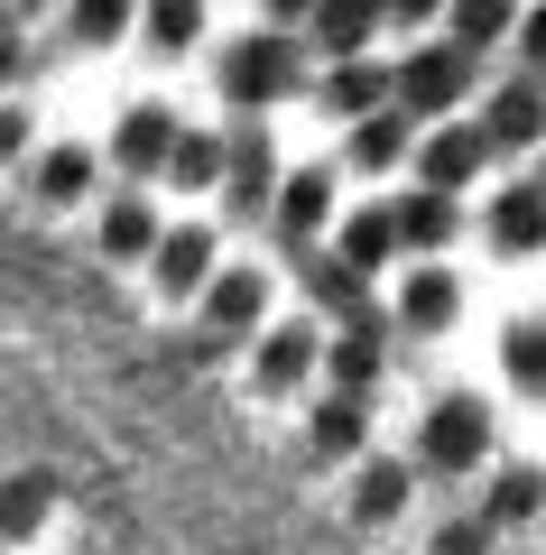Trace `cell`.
<instances>
[{
	"label": "cell",
	"mask_w": 546,
	"mask_h": 555,
	"mask_svg": "<svg viewBox=\"0 0 546 555\" xmlns=\"http://www.w3.org/2000/svg\"><path fill=\"white\" fill-rule=\"evenodd\" d=\"M20 65H28V56H20V20H0V83L20 75Z\"/></svg>",
	"instance_id": "obj_34"
},
{
	"label": "cell",
	"mask_w": 546,
	"mask_h": 555,
	"mask_svg": "<svg viewBox=\"0 0 546 555\" xmlns=\"http://www.w3.org/2000/svg\"><path fill=\"white\" fill-rule=\"evenodd\" d=\"M38 195L47 204H84L93 195V149H47L38 158Z\"/></svg>",
	"instance_id": "obj_26"
},
{
	"label": "cell",
	"mask_w": 546,
	"mask_h": 555,
	"mask_svg": "<svg viewBox=\"0 0 546 555\" xmlns=\"http://www.w3.org/2000/svg\"><path fill=\"white\" fill-rule=\"evenodd\" d=\"M408 509V463H361V491H352V518H398Z\"/></svg>",
	"instance_id": "obj_24"
},
{
	"label": "cell",
	"mask_w": 546,
	"mask_h": 555,
	"mask_svg": "<svg viewBox=\"0 0 546 555\" xmlns=\"http://www.w3.org/2000/svg\"><path fill=\"white\" fill-rule=\"evenodd\" d=\"M361 436H371L361 398H325V408L306 416V444H315V463H343V454H361Z\"/></svg>",
	"instance_id": "obj_14"
},
{
	"label": "cell",
	"mask_w": 546,
	"mask_h": 555,
	"mask_svg": "<svg viewBox=\"0 0 546 555\" xmlns=\"http://www.w3.org/2000/svg\"><path fill=\"white\" fill-rule=\"evenodd\" d=\"M482 454H491V408H482V398H435L427 463H435V473H464V463H482Z\"/></svg>",
	"instance_id": "obj_3"
},
{
	"label": "cell",
	"mask_w": 546,
	"mask_h": 555,
	"mask_svg": "<svg viewBox=\"0 0 546 555\" xmlns=\"http://www.w3.org/2000/svg\"><path fill=\"white\" fill-rule=\"evenodd\" d=\"M47 518V481L28 473V481H0V537H28Z\"/></svg>",
	"instance_id": "obj_29"
},
{
	"label": "cell",
	"mask_w": 546,
	"mask_h": 555,
	"mask_svg": "<svg viewBox=\"0 0 546 555\" xmlns=\"http://www.w3.org/2000/svg\"><path fill=\"white\" fill-rule=\"evenodd\" d=\"M445 10H454V38L445 47H464V56H482L500 28H519V0H445Z\"/></svg>",
	"instance_id": "obj_23"
},
{
	"label": "cell",
	"mask_w": 546,
	"mask_h": 555,
	"mask_svg": "<svg viewBox=\"0 0 546 555\" xmlns=\"http://www.w3.org/2000/svg\"><path fill=\"white\" fill-rule=\"evenodd\" d=\"M149 269H157V287H167V297H195L204 278H214V232H195V222L157 232V241H149Z\"/></svg>",
	"instance_id": "obj_8"
},
{
	"label": "cell",
	"mask_w": 546,
	"mask_h": 555,
	"mask_svg": "<svg viewBox=\"0 0 546 555\" xmlns=\"http://www.w3.org/2000/svg\"><path fill=\"white\" fill-rule=\"evenodd\" d=\"M149 241H157V204H149V195L102 204V250H112V259H139Z\"/></svg>",
	"instance_id": "obj_22"
},
{
	"label": "cell",
	"mask_w": 546,
	"mask_h": 555,
	"mask_svg": "<svg viewBox=\"0 0 546 555\" xmlns=\"http://www.w3.org/2000/svg\"><path fill=\"white\" fill-rule=\"evenodd\" d=\"M306 297L325 306V315H343V324H361V315H371V278H352L343 259H315V269H306Z\"/></svg>",
	"instance_id": "obj_20"
},
{
	"label": "cell",
	"mask_w": 546,
	"mask_h": 555,
	"mask_svg": "<svg viewBox=\"0 0 546 555\" xmlns=\"http://www.w3.org/2000/svg\"><path fill=\"white\" fill-rule=\"evenodd\" d=\"M315 361L333 371V398H371V389H380V371H390V343H380V324L361 315V324H343V334H333Z\"/></svg>",
	"instance_id": "obj_5"
},
{
	"label": "cell",
	"mask_w": 546,
	"mask_h": 555,
	"mask_svg": "<svg viewBox=\"0 0 546 555\" xmlns=\"http://www.w3.org/2000/svg\"><path fill=\"white\" fill-rule=\"evenodd\" d=\"M130 28V0H75V38L84 47H112Z\"/></svg>",
	"instance_id": "obj_31"
},
{
	"label": "cell",
	"mask_w": 546,
	"mask_h": 555,
	"mask_svg": "<svg viewBox=\"0 0 546 555\" xmlns=\"http://www.w3.org/2000/svg\"><path fill=\"white\" fill-rule=\"evenodd\" d=\"M398 259V232H390V204H371V214H352L343 222V269L352 278H371V269H390Z\"/></svg>",
	"instance_id": "obj_18"
},
{
	"label": "cell",
	"mask_w": 546,
	"mask_h": 555,
	"mask_svg": "<svg viewBox=\"0 0 546 555\" xmlns=\"http://www.w3.org/2000/svg\"><path fill=\"white\" fill-rule=\"evenodd\" d=\"M454 195H427V185H417V195H398L390 204V232H398V250H445L454 241Z\"/></svg>",
	"instance_id": "obj_13"
},
{
	"label": "cell",
	"mask_w": 546,
	"mask_h": 555,
	"mask_svg": "<svg viewBox=\"0 0 546 555\" xmlns=\"http://www.w3.org/2000/svg\"><path fill=\"white\" fill-rule=\"evenodd\" d=\"M537 232H546V195L537 185H509V195L491 204V241H500V250H537Z\"/></svg>",
	"instance_id": "obj_21"
},
{
	"label": "cell",
	"mask_w": 546,
	"mask_h": 555,
	"mask_svg": "<svg viewBox=\"0 0 546 555\" xmlns=\"http://www.w3.org/2000/svg\"><path fill=\"white\" fill-rule=\"evenodd\" d=\"M500 361H509V379H519V389H537V379H546V334H537V324H509Z\"/></svg>",
	"instance_id": "obj_30"
},
{
	"label": "cell",
	"mask_w": 546,
	"mask_h": 555,
	"mask_svg": "<svg viewBox=\"0 0 546 555\" xmlns=\"http://www.w3.org/2000/svg\"><path fill=\"white\" fill-rule=\"evenodd\" d=\"M315 93H325V112H343V120H371L380 102H390V65H333V75L315 83Z\"/></svg>",
	"instance_id": "obj_15"
},
{
	"label": "cell",
	"mask_w": 546,
	"mask_h": 555,
	"mask_svg": "<svg viewBox=\"0 0 546 555\" xmlns=\"http://www.w3.org/2000/svg\"><path fill=\"white\" fill-rule=\"evenodd\" d=\"M315 352H325V343H315V324H278V334L259 343V379H269V389H296V379L315 371Z\"/></svg>",
	"instance_id": "obj_19"
},
{
	"label": "cell",
	"mask_w": 546,
	"mask_h": 555,
	"mask_svg": "<svg viewBox=\"0 0 546 555\" xmlns=\"http://www.w3.org/2000/svg\"><path fill=\"white\" fill-rule=\"evenodd\" d=\"M472 93V56L464 47H417L390 65V112H454Z\"/></svg>",
	"instance_id": "obj_1"
},
{
	"label": "cell",
	"mask_w": 546,
	"mask_h": 555,
	"mask_svg": "<svg viewBox=\"0 0 546 555\" xmlns=\"http://www.w3.org/2000/svg\"><path fill=\"white\" fill-rule=\"evenodd\" d=\"M223 195H232V214H269V195H278V149L259 130H241L232 149H223Z\"/></svg>",
	"instance_id": "obj_6"
},
{
	"label": "cell",
	"mask_w": 546,
	"mask_h": 555,
	"mask_svg": "<svg viewBox=\"0 0 546 555\" xmlns=\"http://www.w3.org/2000/svg\"><path fill=\"white\" fill-rule=\"evenodd\" d=\"M306 28H315V47H325L333 65H361V47H371V28H380V0H315Z\"/></svg>",
	"instance_id": "obj_10"
},
{
	"label": "cell",
	"mask_w": 546,
	"mask_h": 555,
	"mask_svg": "<svg viewBox=\"0 0 546 555\" xmlns=\"http://www.w3.org/2000/svg\"><path fill=\"white\" fill-rule=\"evenodd\" d=\"M259 10H269V20H306L315 0H259Z\"/></svg>",
	"instance_id": "obj_36"
},
{
	"label": "cell",
	"mask_w": 546,
	"mask_h": 555,
	"mask_svg": "<svg viewBox=\"0 0 546 555\" xmlns=\"http://www.w3.org/2000/svg\"><path fill=\"white\" fill-rule=\"evenodd\" d=\"M408 149H417V139H408V112H390V102H380L371 120H352V167H371V177H380V167H398Z\"/></svg>",
	"instance_id": "obj_17"
},
{
	"label": "cell",
	"mask_w": 546,
	"mask_h": 555,
	"mask_svg": "<svg viewBox=\"0 0 546 555\" xmlns=\"http://www.w3.org/2000/svg\"><path fill=\"white\" fill-rule=\"evenodd\" d=\"M445 0H380V20H435Z\"/></svg>",
	"instance_id": "obj_35"
},
{
	"label": "cell",
	"mask_w": 546,
	"mask_h": 555,
	"mask_svg": "<svg viewBox=\"0 0 546 555\" xmlns=\"http://www.w3.org/2000/svg\"><path fill=\"white\" fill-rule=\"evenodd\" d=\"M195 297H204V315H214V334H251V324L269 315V278L259 269H214Z\"/></svg>",
	"instance_id": "obj_9"
},
{
	"label": "cell",
	"mask_w": 546,
	"mask_h": 555,
	"mask_svg": "<svg viewBox=\"0 0 546 555\" xmlns=\"http://www.w3.org/2000/svg\"><path fill=\"white\" fill-rule=\"evenodd\" d=\"M454 306H464V287H454L445 269H408V287H398V315H408L417 334H445Z\"/></svg>",
	"instance_id": "obj_16"
},
{
	"label": "cell",
	"mask_w": 546,
	"mask_h": 555,
	"mask_svg": "<svg viewBox=\"0 0 546 555\" xmlns=\"http://www.w3.org/2000/svg\"><path fill=\"white\" fill-rule=\"evenodd\" d=\"M537 130H546V93H537V75L500 83V102H491V120H482L491 158H519V149H537Z\"/></svg>",
	"instance_id": "obj_7"
},
{
	"label": "cell",
	"mask_w": 546,
	"mask_h": 555,
	"mask_svg": "<svg viewBox=\"0 0 546 555\" xmlns=\"http://www.w3.org/2000/svg\"><path fill=\"white\" fill-rule=\"evenodd\" d=\"M417 167H427V195H464L472 177L491 167V139H482V120H445V130L417 149Z\"/></svg>",
	"instance_id": "obj_4"
},
{
	"label": "cell",
	"mask_w": 546,
	"mask_h": 555,
	"mask_svg": "<svg viewBox=\"0 0 546 555\" xmlns=\"http://www.w3.org/2000/svg\"><path fill=\"white\" fill-rule=\"evenodd\" d=\"M333 214V177L325 167H296V177H278V195H269V222L288 241H315V222Z\"/></svg>",
	"instance_id": "obj_11"
},
{
	"label": "cell",
	"mask_w": 546,
	"mask_h": 555,
	"mask_svg": "<svg viewBox=\"0 0 546 555\" xmlns=\"http://www.w3.org/2000/svg\"><path fill=\"white\" fill-rule=\"evenodd\" d=\"M167 177H176V185H214V177H223V139H204V130H176V149H167Z\"/></svg>",
	"instance_id": "obj_28"
},
{
	"label": "cell",
	"mask_w": 546,
	"mask_h": 555,
	"mask_svg": "<svg viewBox=\"0 0 546 555\" xmlns=\"http://www.w3.org/2000/svg\"><path fill=\"white\" fill-rule=\"evenodd\" d=\"M296 47L288 38H241L232 56H223V102H241V112H259V102H278V93H296Z\"/></svg>",
	"instance_id": "obj_2"
},
{
	"label": "cell",
	"mask_w": 546,
	"mask_h": 555,
	"mask_svg": "<svg viewBox=\"0 0 546 555\" xmlns=\"http://www.w3.org/2000/svg\"><path fill=\"white\" fill-rule=\"evenodd\" d=\"M149 38H157V56L195 47L204 38V0H149Z\"/></svg>",
	"instance_id": "obj_27"
},
{
	"label": "cell",
	"mask_w": 546,
	"mask_h": 555,
	"mask_svg": "<svg viewBox=\"0 0 546 555\" xmlns=\"http://www.w3.org/2000/svg\"><path fill=\"white\" fill-rule=\"evenodd\" d=\"M167 149H176V112H157V102H139V112L112 130V158L130 167V177H157V167H167Z\"/></svg>",
	"instance_id": "obj_12"
},
{
	"label": "cell",
	"mask_w": 546,
	"mask_h": 555,
	"mask_svg": "<svg viewBox=\"0 0 546 555\" xmlns=\"http://www.w3.org/2000/svg\"><path fill=\"white\" fill-rule=\"evenodd\" d=\"M537 518V463H509L500 481H491V509H482V528H528Z\"/></svg>",
	"instance_id": "obj_25"
},
{
	"label": "cell",
	"mask_w": 546,
	"mask_h": 555,
	"mask_svg": "<svg viewBox=\"0 0 546 555\" xmlns=\"http://www.w3.org/2000/svg\"><path fill=\"white\" fill-rule=\"evenodd\" d=\"M435 555H491V528L482 518H445L435 528Z\"/></svg>",
	"instance_id": "obj_32"
},
{
	"label": "cell",
	"mask_w": 546,
	"mask_h": 555,
	"mask_svg": "<svg viewBox=\"0 0 546 555\" xmlns=\"http://www.w3.org/2000/svg\"><path fill=\"white\" fill-rule=\"evenodd\" d=\"M28 139H38V130H28V112H0V167H10V158H20V149H28Z\"/></svg>",
	"instance_id": "obj_33"
},
{
	"label": "cell",
	"mask_w": 546,
	"mask_h": 555,
	"mask_svg": "<svg viewBox=\"0 0 546 555\" xmlns=\"http://www.w3.org/2000/svg\"><path fill=\"white\" fill-rule=\"evenodd\" d=\"M10 10H20V20H38V10H56V0H10Z\"/></svg>",
	"instance_id": "obj_37"
}]
</instances>
